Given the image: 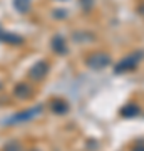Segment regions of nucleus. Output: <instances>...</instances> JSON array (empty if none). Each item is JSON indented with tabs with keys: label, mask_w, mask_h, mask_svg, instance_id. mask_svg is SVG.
<instances>
[{
	"label": "nucleus",
	"mask_w": 144,
	"mask_h": 151,
	"mask_svg": "<svg viewBox=\"0 0 144 151\" xmlns=\"http://www.w3.org/2000/svg\"><path fill=\"white\" fill-rule=\"evenodd\" d=\"M144 59V50H134L133 54L126 55L124 59H121L114 67V72L116 74H124V72H129V70H134Z\"/></svg>",
	"instance_id": "f257e3e1"
},
{
	"label": "nucleus",
	"mask_w": 144,
	"mask_h": 151,
	"mask_svg": "<svg viewBox=\"0 0 144 151\" xmlns=\"http://www.w3.org/2000/svg\"><path fill=\"white\" fill-rule=\"evenodd\" d=\"M85 64L94 70H102L111 64V55L106 54V52H94V54H91L87 57Z\"/></svg>",
	"instance_id": "f03ea898"
},
{
	"label": "nucleus",
	"mask_w": 144,
	"mask_h": 151,
	"mask_svg": "<svg viewBox=\"0 0 144 151\" xmlns=\"http://www.w3.org/2000/svg\"><path fill=\"white\" fill-rule=\"evenodd\" d=\"M40 113H42V106L37 104V106H34V108H30V109H25V111H22V113H17L15 116L10 119V123H25V121H30V119L37 118Z\"/></svg>",
	"instance_id": "7ed1b4c3"
},
{
	"label": "nucleus",
	"mask_w": 144,
	"mask_h": 151,
	"mask_svg": "<svg viewBox=\"0 0 144 151\" xmlns=\"http://www.w3.org/2000/svg\"><path fill=\"white\" fill-rule=\"evenodd\" d=\"M47 74H49V64L45 60L35 62V64L30 67V70H29V77L34 79V81H42V79H45Z\"/></svg>",
	"instance_id": "20e7f679"
},
{
	"label": "nucleus",
	"mask_w": 144,
	"mask_h": 151,
	"mask_svg": "<svg viewBox=\"0 0 144 151\" xmlns=\"http://www.w3.org/2000/svg\"><path fill=\"white\" fill-rule=\"evenodd\" d=\"M50 47H52V50L55 54H59V55H65L67 50H69L67 44H65V39L62 35H54L52 40H50Z\"/></svg>",
	"instance_id": "39448f33"
},
{
	"label": "nucleus",
	"mask_w": 144,
	"mask_h": 151,
	"mask_svg": "<svg viewBox=\"0 0 144 151\" xmlns=\"http://www.w3.org/2000/svg\"><path fill=\"white\" fill-rule=\"evenodd\" d=\"M14 94H15L19 99H27V97L32 94V87L25 84V82H19L15 87H14Z\"/></svg>",
	"instance_id": "423d86ee"
},
{
	"label": "nucleus",
	"mask_w": 144,
	"mask_h": 151,
	"mask_svg": "<svg viewBox=\"0 0 144 151\" xmlns=\"http://www.w3.org/2000/svg\"><path fill=\"white\" fill-rule=\"evenodd\" d=\"M119 113H121V116H123V118H136V116H139L143 111H141V108H139L138 104L131 103V104H126V106H124Z\"/></svg>",
	"instance_id": "0eeeda50"
},
{
	"label": "nucleus",
	"mask_w": 144,
	"mask_h": 151,
	"mask_svg": "<svg viewBox=\"0 0 144 151\" xmlns=\"http://www.w3.org/2000/svg\"><path fill=\"white\" fill-rule=\"evenodd\" d=\"M50 109L55 114H65L69 111V104L65 103L64 99H54L52 103H50Z\"/></svg>",
	"instance_id": "6e6552de"
},
{
	"label": "nucleus",
	"mask_w": 144,
	"mask_h": 151,
	"mask_svg": "<svg viewBox=\"0 0 144 151\" xmlns=\"http://www.w3.org/2000/svg\"><path fill=\"white\" fill-rule=\"evenodd\" d=\"M0 40L9 42V44H14V45L24 42V39H22L20 35H15V34H12V32H4V30H0Z\"/></svg>",
	"instance_id": "1a4fd4ad"
},
{
	"label": "nucleus",
	"mask_w": 144,
	"mask_h": 151,
	"mask_svg": "<svg viewBox=\"0 0 144 151\" xmlns=\"http://www.w3.org/2000/svg\"><path fill=\"white\" fill-rule=\"evenodd\" d=\"M14 7H15L17 12L27 14L30 10V0H14Z\"/></svg>",
	"instance_id": "9d476101"
},
{
	"label": "nucleus",
	"mask_w": 144,
	"mask_h": 151,
	"mask_svg": "<svg viewBox=\"0 0 144 151\" xmlns=\"http://www.w3.org/2000/svg\"><path fill=\"white\" fill-rule=\"evenodd\" d=\"M4 151H24V150H22V145L19 141H10L9 145H5Z\"/></svg>",
	"instance_id": "9b49d317"
},
{
	"label": "nucleus",
	"mask_w": 144,
	"mask_h": 151,
	"mask_svg": "<svg viewBox=\"0 0 144 151\" xmlns=\"http://www.w3.org/2000/svg\"><path fill=\"white\" fill-rule=\"evenodd\" d=\"M133 151H144V143H138V145L133 148Z\"/></svg>",
	"instance_id": "f8f14e48"
},
{
	"label": "nucleus",
	"mask_w": 144,
	"mask_h": 151,
	"mask_svg": "<svg viewBox=\"0 0 144 151\" xmlns=\"http://www.w3.org/2000/svg\"><path fill=\"white\" fill-rule=\"evenodd\" d=\"M138 12L141 14V15H144V4H143L141 7H139V9H138Z\"/></svg>",
	"instance_id": "ddd939ff"
},
{
	"label": "nucleus",
	"mask_w": 144,
	"mask_h": 151,
	"mask_svg": "<svg viewBox=\"0 0 144 151\" xmlns=\"http://www.w3.org/2000/svg\"><path fill=\"white\" fill-rule=\"evenodd\" d=\"M32 151H37V150H32Z\"/></svg>",
	"instance_id": "4468645a"
}]
</instances>
